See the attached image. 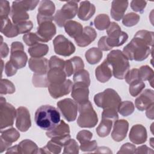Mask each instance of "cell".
<instances>
[{
	"label": "cell",
	"mask_w": 154,
	"mask_h": 154,
	"mask_svg": "<svg viewBox=\"0 0 154 154\" xmlns=\"http://www.w3.org/2000/svg\"><path fill=\"white\" fill-rule=\"evenodd\" d=\"M47 77L50 84H57L64 82L67 76L63 69L54 67L49 69Z\"/></svg>",
	"instance_id": "f1b7e54d"
},
{
	"label": "cell",
	"mask_w": 154,
	"mask_h": 154,
	"mask_svg": "<svg viewBox=\"0 0 154 154\" xmlns=\"http://www.w3.org/2000/svg\"><path fill=\"white\" fill-rule=\"evenodd\" d=\"M152 50V47L144 40L134 37L131 41L123 48L122 52L128 60L141 61L148 57Z\"/></svg>",
	"instance_id": "7a4b0ae2"
},
{
	"label": "cell",
	"mask_w": 154,
	"mask_h": 154,
	"mask_svg": "<svg viewBox=\"0 0 154 154\" xmlns=\"http://www.w3.org/2000/svg\"><path fill=\"white\" fill-rule=\"evenodd\" d=\"M135 109V106L131 101L121 102L118 106L117 111L122 116L126 117L132 114Z\"/></svg>",
	"instance_id": "ab89813d"
},
{
	"label": "cell",
	"mask_w": 154,
	"mask_h": 154,
	"mask_svg": "<svg viewBox=\"0 0 154 154\" xmlns=\"http://www.w3.org/2000/svg\"><path fill=\"white\" fill-rule=\"evenodd\" d=\"M64 153H78L79 147L74 139L70 138L64 144Z\"/></svg>",
	"instance_id": "bcb514c9"
},
{
	"label": "cell",
	"mask_w": 154,
	"mask_h": 154,
	"mask_svg": "<svg viewBox=\"0 0 154 154\" xmlns=\"http://www.w3.org/2000/svg\"><path fill=\"white\" fill-rule=\"evenodd\" d=\"M129 128V123L124 119L117 120L114 122L113 129L111 132L112 138L117 142L123 140L127 135Z\"/></svg>",
	"instance_id": "44dd1931"
},
{
	"label": "cell",
	"mask_w": 154,
	"mask_h": 154,
	"mask_svg": "<svg viewBox=\"0 0 154 154\" xmlns=\"http://www.w3.org/2000/svg\"><path fill=\"white\" fill-rule=\"evenodd\" d=\"M53 45L55 52L64 57L71 55L76 49L72 42L63 35H58L54 39Z\"/></svg>",
	"instance_id": "8fae6325"
},
{
	"label": "cell",
	"mask_w": 154,
	"mask_h": 154,
	"mask_svg": "<svg viewBox=\"0 0 154 154\" xmlns=\"http://www.w3.org/2000/svg\"><path fill=\"white\" fill-rule=\"evenodd\" d=\"M57 107L64 118L68 122L76 120L78 111V104L72 99L66 98L58 101Z\"/></svg>",
	"instance_id": "30bf717a"
},
{
	"label": "cell",
	"mask_w": 154,
	"mask_h": 154,
	"mask_svg": "<svg viewBox=\"0 0 154 154\" xmlns=\"http://www.w3.org/2000/svg\"><path fill=\"white\" fill-rule=\"evenodd\" d=\"M1 32L5 37L13 38L19 34L16 25L12 23L8 17L1 19Z\"/></svg>",
	"instance_id": "f546056e"
},
{
	"label": "cell",
	"mask_w": 154,
	"mask_h": 154,
	"mask_svg": "<svg viewBox=\"0 0 154 154\" xmlns=\"http://www.w3.org/2000/svg\"><path fill=\"white\" fill-rule=\"evenodd\" d=\"M10 13H11V9L9 2L5 0H1L0 1V19L7 18Z\"/></svg>",
	"instance_id": "681fc988"
},
{
	"label": "cell",
	"mask_w": 154,
	"mask_h": 154,
	"mask_svg": "<svg viewBox=\"0 0 154 154\" xmlns=\"http://www.w3.org/2000/svg\"><path fill=\"white\" fill-rule=\"evenodd\" d=\"M46 135L50 138L68 140L70 138V128L64 120H61L54 129L47 131Z\"/></svg>",
	"instance_id": "ac0fdd59"
},
{
	"label": "cell",
	"mask_w": 154,
	"mask_h": 154,
	"mask_svg": "<svg viewBox=\"0 0 154 154\" xmlns=\"http://www.w3.org/2000/svg\"><path fill=\"white\" fill-rule=\"evenodd\" d=\"M16 117V110L10 103L6 102L3 97L0 99V128L2 130L13 126Z\"/></svg>",
	"instance_id": "ba28073f"
},
{
	"label": "cell",
	"mask_w": 154,
	"mask_h": 154,
	"mask_svg": "<svg viewBox=\"0 0 154 154\" xmlns=\"http://www.w3.org/2000/svg\"><path fill=\"white\" fill-rule=\"evenodd\" d=\"M154 103V92L153 90L146 89L135 101L136 108L140 111H143Z\"/></svg>",
	"instance_id": "d6986e66"
},
{
	"label": "cell",
	"mask_w": 154,
	"mask_h": 154,
	"mask_svg": "<svg viewBox=\"0 0 154 154\" xmlns=\"http://www.w3.org/2000/svg\"><path fill=\"white\" fill-rule=\"evenodd\" d=\"M135 153H153V150L148 147L146 145H143L137 148H136L135 151Z\"/></svg>",
	"instance_id": "6125c7cd"
},
{
	"label": "cell",
	"mask_w": 154,
	"mask_h": 154,
	"mask_svg": "<svg viewBox=\"0 0 154 154\" xmlns=\"http://www.w3.org/2000/svg\"><path fill=\"white\" fill-rule=\"evenodd\" d=\"M94 102L96 106L103 109L112 108L117 111L122 102L119 94L112 88H106L103 91L95 94Z\"/></svg>",
	"instance_id": "5b68a950"
},
{
	"label": "cell",
	"mask_w": 154,
	"mask_h": 154,
	"mask_svg": "<svg viewBox=\"0 0 154 154\" xmlns=\"http://www.w3.org/2000/svg\"><path fill=\"white\" fill-rule=\"evenodd\" d=\"M79 148L82 152H93L97 149V142L95 140L88 141L81 144Z\"/></svg>",
	"instance_id": "9f6ffc18"
},
{
	"label": "cell",
	"mask_w": 154,
	"mask_h": 154,
	"mask_svg": "<svg viewBox=\"0 0 154 154\" xmlns=\"http://www.w3.org/2000/svg\"><path fill=\"white\" fill-rule=\"evenodd\" d=\"M135 149L136 147L135 145L129 143H126L122 146L117 153H134Z\"/></svg>",
	"instance_id": "6f0895ef"
},
{
	"label": "cell",
	"mask_w": 154,
	"mask_h": 154,
	"mask_svg": "<svg viewBox=\"0 0 154 154\" xmlns=\"http://www.w3.org/2000/svg\"><path fill=\"white\" fill-rule=\"evenodd\" d=\"M128 1H112L110 11L112 18L117 21L120 20L124 16L125 12L128 6Z\"/></svg>",
	"instance_id": "4316f807"
},
{
	"label": "cell",
	"mask_w": 154,
	"mask_h": 154,
	"mask_svg": "<svg viewBox=\"0 0 154 154\" xmlns=\"http://www.w3.org/2000/svg\"><path fill=\"white\" fill-rule=\"evenodd\" d=\"M64 27L66 32L70 37L74 38V39L79 36L83 31L82 25L74 20H68L65 23Z\"/></svg>",
	"instance_id": "4dcf8cb0"
},
{
	"label": "cell",
	"mask_w": 154,
	"mask_h": 154,
	"mask_svg": "<svg viewBox=\"0 0 154 154\" xmlns=\"http://www.w3.org/2000/svg\"><path fill=\"white\" fill-rule=\"evenodd\" d=\"M79 1H67L61 8L58 10L55 16L54 20L59 27H63L65 23L70 19L75 17L78 11V2Z\"/></svg>",
	"instance_id": "8992f818"
},
{
	"label": "cell",
	"mask_w": 154,
	"mask_h": 154,
	"mask_svg": "<svg viewBox=\"0 0 154 154\" xmlns=\"http://www.w3.org/2000/svg\"><path fill=\"white\" fill-rule=\"evenodd\" d=\"M92 137L93 134L87 130H82L79 131L76 135V138L81 144L90 141Z\"/></svg>",
	"instance_id": "db71d44e"
},
{
	"label": "cell",
	"mask_w": 154,
	"mask_h": 154,
	"mask_svg": "<svg viewBox=\"0 0 154 154\" xmlns=\"http://www.w3.org/2000/svg\"><path fill=\"white\" fill-rule=\"evenodd\" d=\"M4 67L5 73L7 76H12L14 75L18 70L10 60L5 63Z\"/></svg>",
	"instance_id": "680465c9"
},
{
	"label": "cell",
	"mask_w": 154,
	"mask_h": 154,
	"mask_svg": "<svg viewBox=\"0 0 154 154\" xmlns=\"http://www.w3.org/2000/svg\"><path fill=\"white\" fill-rule=\"evenodd\" d=\"M153 106H154V103L152 104V105H150L148 108H147L146 112V114L147 118L153 120L154 118V116H153Z\"/></svg>",
	"instance_id": "be15d7a7"
},
{
	"label": "cell",
	"mask_w": 154,
	"mask_h": 154,
	"mask_svg": "<svg viewBox=\"0 0 154 154\" xmlns=\"http://www.w3.org/2000/svg\"><path fill=\"white\" fill-rule=\"evenodd\" d=\"M29 68L34 73H47L49 67V61L45 58H31L28 61Z\"/></svg>",
	"instance_id": "cb8c5ba5"
},
{
	"label": "cell",
	"mask_w": 154,
	"mask_h": 154,
	"mask_svg": "<svg viewBox=\"0 0 154 154\" xmlns=\"http://www.w3.org/2000/svg\"><path fill=\"white\" fill-rule=\"evenodd\" d=\"M112 75L111 66L105 59L95 70V76L97 80L102 83L108 81Z\"/></svg>",
	"instance_id": "d4e9b609"
},
{
	"label": "cell",
	"mask_w": 154,
	"mask_h": 154,
	"mask_svg": "<svg viewBox=\"0 0 154 154\" xmlns=\"http://www.w3.org/2000/svg\"><path fill=\"white\" fill-rule=\"evenodd\" d=\"M95 152L97 153H111L112 152L109 150V148L106 147H100L97 149V150H96Z\"/></svg>",
	"instance_id": "03108f58"
},
{
	"label": "cell",
	"mask_w": 154,
	"mask_h": 154,
	"mask_svg": "<svg viewBox=\"0 0 154 154\" xmlns=\"http://www.w3.org/2000/svg\"><path fill=\"white\" fill-rule=\"evenodd\" d=\"M147 2L144 1H139V0H133L131 2V7L132 10L143 13L144 10L146 6Z\"/></svg>",
	"instance_id": "f5cc1de1"
},
{
	"label": "cell",
	"mask_w": 154,
	"mask_h": 154,
	"mask_svg": "<svg viewBox=\"0 0 154 154\" xmlns=\"http://www.w3.org/2000/svg\"><path fill=\"white\" fill-rule=\"evenodd\" d=\"M15 86L12 82L7 79H1L0 93L1 94H13L15 92Z\"/></svg>",
	"instance_id": "ee69618b"
},
{
	"label": "cell",
	"mask_w": 154,
	"mask_h": 154,
	"mask_svg": "<svg viewBox=\"0 0 154 154\" xmlns=\"http://www.w3.org/2000/svg\"><path fill=\"white\" fill-rule=\"evenodd\" d=\"M103 54L101 50L97 48H91L87 50L85 54L87 61L90 64H96L102 59Z\"/></svg>",
	"instance_id": "836d02e7"
},
{
	"label": "cell",
	"mask_w": 154,
	"mask_h": 154,
	"mask_svg": "<svg viewBox=\"0 0 154 154\" xmlns=\"http://www.w3.org/2000/svg\"><path fill=\"white\" fill-rule=\"evenodd\" d=\"M73 83L70 79H66L61 84H50L48 87V91L54 99H58L70 93L72 90Z\"/></svg>",
	"instance_id": "e0dca14e"
},
{
	"label": "cell",
	"mask_w": 154,
	"mask_h": 154,
	"mask_svg": "<svg viewBox=\"0 0 154 154\" xmlns=\"http://www.w3.org/2000/svg\"><path fill=\"white\" fill-rule=\"evenodd\" d=\"M114 122L110 119L102 118V120L96 128V132L100 137L108 136L111 130Z\"/></svg>",
	"instance_id": "e575fe53"
},
{
	"label": "cell",
	"mask_w": 154,
	"mask_h": 154,
	"mask_svg": "<svg viewBox=\"0 0 154 154\" xmlns=\"http://www.w3.org/2000/svg\"><path fill=\"white\" fill-rule=\"evenodd\" d=\"M129 138L130 141L135 144L144 143L147 138L146 128L140 124L134 125L131 129Z\"/></svg>",
	"instance_id": "7402d4cb"
},
{
	"label": "cell",
	"mask_w": 154,
	"mask_h": 154,
	"mask_svg": "<svg viewBox=\"0 0 154 154\" xmlns=\"http://www.w3.org/2000/svg\"><path fill=\"white\" fill-rule=\"evenodd\" d=\"M62 147L63 146L51 140L48 142L47 144L45 146L38 149V153L58 154L61 152Z\"/></svg>",
	"instance_id": "8d00e7d4"
},
{
	"label": "cell",
	"mask_w": 154,
	"mask_h": 154,
	"mask_svg": "<svg viewBox=\"0 0 154 154\" xmlns=\"http://www.w3.org/2000/svg\"><path fill=\"white\" fill-rule=\"evenodd\" d=\"M140 17L138 14L130 12L125 14L122 18V23L127 27H131L137 25L140 21Z\"/></svg>",
	"instance_id": "b9f144b4"
},
{
	"label": "cell",
	"mask_w": 154,
	"mask_h": 154,
	"mask_svg": "<svg viewBox=\"0 0 154 154\" xmlns=\"http://www.w3.org/2000/svg\"><path fill=\"white\" fill-rule=\"evenodd\" d=\"M106 38H107V36H103L101 38H100L99 40L98 41V43H97L98 48L101 51H108L112 49L107 44Z\"/></svg>",
	"instance_id": "91938a15"
},
{
	"label": "cell",
	"mask_w": 154,
	"mask_h": 154,
	"mask_svg": "<svg viewBox=\"0 0 154 154\" xmlns=\"http://www.w3.org/2000/svg\"><path fill=\"white\" fill-rule=\"evenodd\" d=\"M84 64L82 58L75 56L65 61L64 72L67 77L70 76L76 72L84 69Z\"/></svg>",
	"instance_id": "484cf974"
},
{
	"label": "cell",
	"mask_w": 154,
	"mask_h": 154,
	"mask_svg": "<svg viewBox=\"0 0 154 154\" xmlns=\"http://www.w3.org/2000/svg\"><path fill=\"white\" fill-rule=\"evenodd\" d=\"M102 118L110 119L114 122L119 119L117 111L112 108L103 109V111L102 113Z\"/></svg>",
	"instance_id": "816d5d0a"
},
{
	"label": "cell",
	"mask_w": 154,
	"mask_h": 154,
	"mask_svg": "<svg viewBox=\"0 0 154 154\" xmlns=\"http://www.w3.org/2000/svg\"><path fill=\"white\" fill-rule=\"evenodd\" d=\"M134 37L141 38L146 42L150 47L153 45V32L147 30H140L136 32Z\"/></svg>",
	"instance_id": "f6af8a7d"
},
{
	"label": "cell",
	"mask_w": 154,
	"mask_h": 154,
	"mask_svg": "<svg viewBox=\"0 0 154 154\" xmlns=\"http://www.w3.org/2000/svg\"><path fill=\"white\" fill-rule=\"evenodd\" d=\"M55 10L54 3L50 0H43L40 2L38 8V14L37 15V23L49 20L53 21V14Z\"/></svg>",
	"instance_id": "4fadbf2b"
},
{
	"label": "cell",
	"mask_w": 154,
	"mask_h": 154,
	"mask_svg": "<svg viewBox=\"0 0 154 154\" xmlns=\"http://www.w3.org/2000/svg\"><path fill=\"white\" fill-rule=\"evenodd\" d=\"M154 77V72L153 69L149 66L145 65L141 66L138 69V78L140 81H148L151 86L153 87V81Z\"/></svg>",
	"instance_id": "d590c367"
},
{
	"label": "cell",
	"mask_w": 154,
	"mask_h": 154,
	"mask_svg": "<svg viewBox=\"0 0 154 154\" xmlns=\"http://www.w3.org/2000/svg\"><path fill=\"white\" fill-rule=\"evenodd\" d=\"M22 38L25 43L30 47L38 43V42H40V38L37 34L34 32L26 33L23 35Z\"/></svg>",
	"instance_id": "7dc6e473"
},
{
	"label": "cell",
	"mask_w": 154,
	"mask_h": 154,
	"mask_svg": "<svg viewBox=\"0 0 154 154\" xmlns=\"http://www.w3.org/2000/svg\"><path fill=\"white\" fill-rule=\"evenodd\" d=\"M73 79L74 83H81L87 85L88 87H89L90 85L89 73L85 69L80 70L75 73Z\"/></svg>",
	"instance_id": "f35d334b"
},
{
	"label": "cell",
	"mask_w": 154,
	"mask_h": 154,
	"mask_svg": "<svg viewBox=\"0 0 154 154\" xmlns=\"http://www.w3.org/2000/svg\"><path fill=\"white\" fill-rule=\"evenodd\" d=\"M34 120L37 126L49 131L58 125L60 114L58 109L51 105H42L35 111Z\"/></svg>",
	"instance_id": "6da1fadb"
},
{
	"label": "cell",
	"mask_w": 154,
	"mask_h": 154,
	"mask_svg": "<svg viewBox=\"0 0 154 154\" xmlns=\"http://www.w3.org/2000/svg\"><path fill=\"white\" fill-rule=\"evenodd\" d=\"M93 23L96 29L103 31L108 28L111 22L109 17L107 14H99L95 17Z\"/></svg>",
	"instance_id": "74e56055"
},
{
	"label": "cell",
	"mask_w": 154,
	"mask_h": 154,
	"mask_svg": "<svg viewBox=\"0 0 154 154\" xmlns=\"http://www.w3.org/2000/svg\"><path fill=\"white\" fill-rule=\"evenodd\" d=\"M19 153L24 154L38 153V148L37 145L32 140L26 139L18 144Z\"/></svg>",
	"instance_id": "1f68e13d"
},
{
	"label": "cell",
	"mask_w": 154,
	"mask_h": 154,
	"mask_svg": "<svg viewBox=\"0 0 154 154\" xmlns=\"http://www.w3.org/2000/svg\"><path fill=\"white\" fill-rule=\"evenodd\" d=\"M32 82L35 87H48L50 84L48 79L47 73H34Z\"/></svg>",
	"instance_id": "60d3db41"
},
{
	"label": "cell",
	"mask_w": 154,
	"mask_h": 154,
	"mask_svg": "<svg viewBox=\"0 0 154 154\" xmlns=\"http://www.w3.org/2000/svg\"><path fill=\"white\" fill-rule=\"evenodd\" d=\"M49 47L43 43H37L28 48V52L29 55L33 58H41L47 54Z\"/></svg>",
	"instance_id": "d6a6232c"
},
{
	"label": "cell",
	"mask_w": 154,
	"mask_h": 154,
	"mask_svg": "<svg viewBox=\"0 0 154 154\" xmlns=\"http://www.w3.org/2000/svg\"><path fill=\"white\" fill-rule=\"evenodd\" d=\"M78 111L79 116L77 119V124L79 127L91 128L97 125V116L89 100L78 105Z\"/></svg>",
	"instance_id": "277c9868"
},
{
	"label": "cell",
	"mask_w": 154,
	"mask_h": 154,
	"mask_svg": "<svg viewBox=\"0 0 154 154\" xmlns=\"http://www.w3.org/2000/svg\"><path fill=\"white\" fill-rule=\"evenodd\" d=\"M106 33L108 34L106 42L111 48L123 45L128 38V34L122 31L120 26L114 22L110 23L106 29Z\"/></svg>",
	"instance_id": "52a82bcc"
},
{
	"label": "cell",
	"mask_w": 154,
	"mask_h": 154,
	"mask_svg": "<svg viewBox=\"0 0 154 154\" xmlns=\"http://www.w3.org/2000/svg\"><path fill=\"white\" fill-rule=\"evenodd\" d=\"M6 153H19V147L18 144L14 146L11 147H9L6 152Z\"/></svg>",
	"instance_id": "e7e4bbea"
},
{
	"label": "cell",
	"mask_w": 154,
	"mask_h": 154,
	"mask_svg": "<svg viewBox=\"0 0 154 154\" xmlns=\"http://www.w3.org/2000/svg\"><path fill=\"white\" fill-rule=\"evenodd\" d=\"M35 32L40 42L46 43L50 41L56 34V26L52 21L46 20L38 23Z\"/></svg>",
	"instance_id": "5bb4252c"
},
{
	"label": "cell",
	"mask_w": 154,
	"mask_h": 154,
	"mask_svg": "<svg viewBox=\"0 0 154 154\" xmlns=\"http://www.w3.org/2000/svg\"><path fill=\"white\" fill-rule=\"evenodd\" d=\"M97 37L95 29L89 26L84 27L82 34L75 38L76 45L79 47H85L93 42Z\"/></svg>",
	"instance_id": "603a6c76"
},
{
	"label": "cell",
	"mask_w": 154,
	"mask_h": 154,
	"mask_svg": "<svg viewBox=\"0 0 154 154\" xmlns=\"http://www.w3.org/2000/svg\"><path fill=\"white\" fill-rule=\"evenodd\" d=\"M20 137L19 132L14 128L4 131H1L0 153L8 149L13 143L16 141Z\"/></svg>",
	"instance_id": "9a60e30c"
},
{
	"label": "cell",
	"mask_w": 154,
	"mask_h": 154,
	"mask_svg": "<svg viewBox=\"0 0 154 154\" xmlns=\"http://www.w3.org/2000/svg\"><path fill=\"white\" fill-rule=\"evenodd\" d=\"M96 7L94 4L88 1L81 2L78 11V17L79 19L86 21L89 20L95 13Z\"/></svg>",
	"instance_id": "83f0119b"
},
{
	"label": "cell",
	"mask_w": 154,
	"mask_h": 154,
	"mask_svg": "<svg viewBox=\"0 0 154 154\" xmlns=\"http://www.w3.org/2000/svg\"><path fill=\"white\" fill-rule=\"evenodd\" d=\"M1 57L2 58H5L9 53V49L6 43L2 42V37L1 36Z\"/></svg>",
	"instance_id": "94428289"
},
{
	"label": "cell",
	"mask_w": 154,
	"mask_h": 154,
	"mask_svg": "<svg viewBox=\"0 0 154 154\" xmlns=\"http://www.w3.org/2000/svg\"><path fill=\"white\" fill-rule=\"evenodd\" d=\"M106 61L112 68L113 76L119 79H123L129 71V60L120 50H112L108 55Z\"/></svg>",
	"instance_id": "3957f363"
},
{
	"label": "cell",
	"mask_w": 154,
	"mask_h": 154,
	"mask_svg": "<svg viewBox=\"0 0 154 154\" xmlns=\"http://www.w3.org/2000/svg\"><path fill=\"white\" fill-rule=\"evenodd\" d=\"M145 84L140 80H136L129 84V91L130 94L133 97L138 96L144 88Z\"/></svg>",
	"instance_id": "7bdbcfd3"
},
{
	"label": "cell",
	"mask_w": 154,
	"mask_h": 154,
	"mask_svg": "<svg viewBox=\"0 0 154 154\" xmlns=\"http://www.w3.org/2000/svg\"><path fill=\"white\" fill-rule=\"evenodd\" d=\"M31 126V117L28 109L24 106H19L16 109V128L21 132H26Z\"/></svg>",
	"instance_id": "2e32d148"
},
{
	"label": "cell",
	"mask_w": 154,
	"mask_h": 154,
	"mask_svg": "<svg viewBox=\"0 0 154 154\" xmlns=\"http://www.w3.org/2000/svg\"><path fill=\"white\" fill-rule=\"evenodd\" d=\"M88 87L81 83H74L72 88L71 96L78 104H81L88 100Z\"/></svg>",
	"instance_id": "ffe728a7"
},
{
	"label": "cell",
	"mask_w": 154,
	"mask_h": 154,
	"mask_svg": "<svg viewBox=\"0 0 154 154\" xmlns=\"http://www.w3.org/2000/svg\"><path fill=\"white\" fill-rule=\"evenodd\" d=\"M10 61L17 69H22L26 66L28 57L24 51V46L21 42H14L11 45Z\"/></svg>",
	"instance_id": "9c48e42d"
},
{
	"label": "cell",
	"mask_w": 154,
	"mask_h": 154,
	"mask_svg": "<svg viewBox=\"0 0 154 154\" xmlns=\"http://www.w3.org/2000/svg\"><path fill=\"white\" fill-rule=\"evenodd\" d=\"M125 81L127 84H130L133 81L140 80L138 78V69H132L129 70L125 76Z\"/></svg>",
	"instance_id": "11a10c76"
},
{
	"label": "cell",
	"mask_w": 154,
	"mask_h": 154,
	"mask_svg": "<svg viewBox=\"0 0 154 154\" xmlns=\"http://www.w3.org/2000/svg\"><path fill=\"white\" fill-rule=\"evenodd\" d=\"M28 9L25 1H13L11 8V17L14 24L16 25L29 19Z\"/></svg>",
	"instance_id": "7c38bea8"
},
{
	"label": "cell",
	"mask_w": 154,
	"mask_h": 154,
	"mask_svg": "<svg viewBox=\"0 0 154 154\" xmlns=\"http://www.w3.org/2000/svg\"><path fill=\"white\" fill-rule=\"evenodd\" d=\"M64 66H65V61L55 55L52 56L49 60V69L54 68V67H58V68L63 69L64 70Z\"/></svg>",
	"instance_id": "f907efd6"
},
{
	"label": "cell",
	"mask_w": 154,
	"mask_h": 154,
	"mask_svg": "<svg viewBox=\"0 0 154 154\" xmlns=\"http://www.w3.org/2000/svg\"><path fill=\"white\" fill-rule=\"evenodd\" d=\"M19 34H26L28 33L32 28L33 24L32 22L30 20H26L22 22L16 24Z\"/></svg>",
	"instance_id": "c3c4849f"
}]
</instances>
